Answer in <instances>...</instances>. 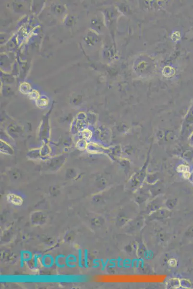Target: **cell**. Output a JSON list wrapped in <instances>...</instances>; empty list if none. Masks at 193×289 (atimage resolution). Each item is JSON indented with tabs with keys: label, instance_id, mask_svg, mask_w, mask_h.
<instances>
[{
	"label": "cell",
	"instance_id": "cell-1",
	"mask_svg": "<svg viewBox=\"0 0 193 289\" xmlns=\"http://www.w3.org/2000/svg\"><path fill=\"white\" fill-rule=\"evenodd\" d=\"M7 199L9 203L16 206H20L23 203V198L15 194H8L7 196Z\"/></svg>",
	"mask_w": 193,
	"mask_h": 289
},
{
	"label": "cell",
	"instance_id": "cell-2",
	"mask_svg": "<svg viewBox=\"0 0 193 289\" xmlns=\"http://www.w3.org/2000/svg\"><path fill=\"white\" fill-rule=\"evenodd\" d=\"M189 170V167L187 165H180L177 167V171L180 173L188 172Z\"/></svg>",
	"mask_w": 193,
	"mask_h": 289
},
{
	"label": "cell",
	"instance_id": "cell-3",
	"mask_svg": "<svg viewBox=\"0 0 193 289\" xmlns=\"http://www.w3.org/2000/svg\"><path fill=\"white\" fill-rule=\"evenodd\" d=\"M183 176L185 178H188L190 176V173H189L188 172L183 173Z\"/></svg>",
	"mask_w": 193,
	"mask_h": 289
}]
</instances>
